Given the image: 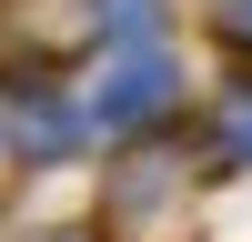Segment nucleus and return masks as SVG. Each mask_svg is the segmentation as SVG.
<instances>
[{"label":"nucleus","mask_w":252,"mask_h":242,"mask_svg":"<svg viewBox=\"0 0 252 242\" xmlns=\"http://www.w3.org/2000/svg\"><path fill=\"white\" fill-rule=\"evenodd\" d=\"M182 172L192 161H172L161 141H141L121 161V182H111V242H161V222L182 212Z\"/></svg>","instance_id":"obj_1"},{"label":"nucleus","mask_w":252,"mask_h":242,"mask_svg":"<svg viewBox=\"0 0 252 242\" xmlns=\"http://www.w3.org/2000/svg\"><path fill=\"white\" fill-rule=\"evenodd\" d=\"M161 101H172V51H161V40H141V51H121V60H111V81H101L91 111H101V121H121V131H152Z\"/></svg>","instance_id":"obj_2"},{"label":"nucleus","mask_w":252,"mask_h":242,"mask_svg":"<svg viewBox=\"0 0 252 242\" xmlns=\"http://www.w3.org/2000/svg\"><path fill=\"white\" fill-rule=\"evenodd\" d=\"M222 161H252V91L222 101Z\"/></svg>","instance_id":"obj_3"},{"label":"nucleus","mask_w":252,"mask_h":242,"mask_svg":"<svg viewBox=\"0 0 252 242\" xmlns=\"http://www.w3.org/2000/svg\"><path fill=\"white\" fill-rule=\"evenodd\" d=\"M212 30L232 40V51H252V0H212Z\"/></svg>","instance_id":"obj_4"}]
</instances>
